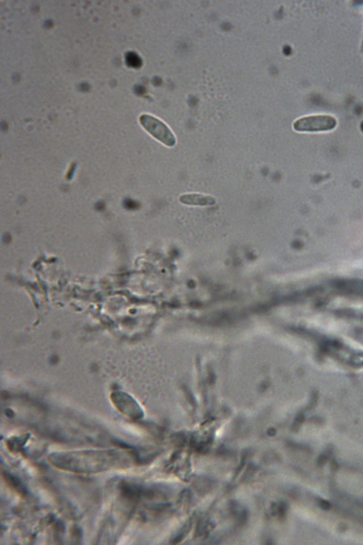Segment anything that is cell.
Listing matches in <instances>:
<instances>
[{"mask_svg": "<svg viewBox=\"0 0 363 545\" xmlns=\"http://www.w3.org/2000/svg\"><path fill=\"white\" fill-rule=\"evenodd\" d=\"M179 201L182 204L194 207H211L216 204L214 197L200 193L181 195Z\"/></svg>", "mask_w": 363, "mask_h": 545, "instance_id": "5", "label": "cell"}, {"mask_svg": "<svg viewBox=\"0 0 363 545\" xmlns=\"http://www.w3.org/2000/svg\"><path fill=\"white\" fill-rule=\"evenodd\" d=\"M139 120L142 126L149 133L166 146L169 148L175 146L176 144L175 136L163 122L149 115L141 116Z\"/></svg>", "mask_w": 363, "mask_h": 545, "instance_id": "3", "label": "cell"}, {"mask_svg": "<svg viewBox=\"0 0 363 545\" xmlns=\"http://www.w3.org/2000/svg\"><path fill=\"white\" fill-rule=\"evenodd\" d=\"M113 402L125 416L134 420L142 418L143 413L140 408L129 396L124 394L114 395Z\"/></svg>", "mask_w": 363, "mask_h": 545, "instance_id": "4", "label": "cell"}, {"mask_svg": "<svg viewBox=\"0 0 363 545\" xmlns=\"http://www.w3.org/2000/svg\"><path fill=\"white\" fill-rule=\"evenodd\" d=\"M48 460L54 467L77 474L124 469L139 461L131 451L124 450H81L51 454Z\"/></svg>", "mask_w": 363, "mask_h": 545, "instance_id": "1", "label": "cell"}, {"mask_svg": "<svg viewBox=\"0 0 363 545\" xmlns=\"http://www.w3.org/2000/svg\"><path fill=\"white\" fill-rule=\"evenodd\" d=\"M337 119L328 115H316L300 118L293 124V128L299 132H323L334 129Z\"/></svg>", "mask_w": 363, "mask_h": 545, "instance_id": "2", "label": "cell"}, {"mask_svg": "<svg viewBox=\"0 0 363 545\" xmlns=\"http://www.w3.org/2000/svg\"><path fill=\"white\" fill-rule=\"evenodd\" d=\"M126 61L128 65L133 68H138L141 64L140 58L134 52H129L127 54Z\"/></svg>", "mask_w": 363, "mask_h": 545, "instance_id": "7", "label": "cell"}, {"mask_svg": "<svg viewBox=\"0 0 363 545\" xmlns=\"http://www.w3.org/2000/svg\"><path fill=\"white\" fill-rule=\"evenodd\" d=\"M361 129H362V132H363V122H362V124H361Z\"/></svg>", "mask_w": 363, "mask_h": 545, "instance_id": "8", "label": "cell"}, {"mask_svg": "<svg viewBox=\"0 0 363 545\" xmlns=\"http://www.w3.org/2000/svg\"><path fill=\"white\" fill-rule=\"evenodd\" d=\"M3 478L5 479L9 487L18 493L19 495L25 496L27 492L22 482L19 479L13 475H11L6 472L3 473Z\"/></svg>", "mask_w": 363, "mask_h": 545, "instance_id": "6", "label": "cell"}]
</instances>
